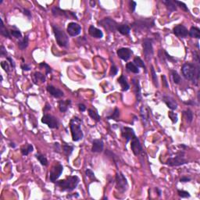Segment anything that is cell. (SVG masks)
<instances>
[{
  "instance_id": "obj_1",
  "label": "cell",
  "mask_w": 200,
  "mask_h": 200,
  "mask_svg": "<svg viewBox=\"0 0 200 200\" xmlns=\"http://www.w3.org/2000/svg\"><path fill=\"white\" fill-rule=\"evenodd\" d=\"M181 71L184 78L192 81L195 85L197 84L200 74L199 65L192 63H186L181 67Z\"/></svg>"
},
{
  "instance_id": "obj_2",
  "label": "cell",
  "mask_w": 200,
  "mask_h": 200,
  "mask_svg": "<svg viewBox=\"0 0 200 200\" xmlns=\"http://www.w3.org/2000/svg\"><path fill=\"white\" fill-rule=\"evenodd\" d=\"M79 181L80 179L77 176H69L64 180L56 181V185L62 192H71L77 188Z\"/></svg>"
},
{
  "instance_id": "obj_3",
  "label": "cell",
  "mask_w": 200,
  "mask_h": 200,
  "mask_svg": "<svg viewBox=\"0 0 200 200\" xmlns=\"http://www.w3.org/2000/svg\"><path fill=\"white\" fill-rule=\"evenodd\" d=\"M81 120L78 117H75L70 121V128L72 134V139L74 142H78L83 139L84 134L81 130Z\"/></svg>"
},
{
  "instance_id": "obj_4",
  "label": "cell",
  "mask_w": 200,
  "mask_h": 200,
  "mask_svg": "<svg viewBox=\"0 0 200 200\" xmlns=\"http://www.w3.org/2000/svg\"><path fill=\"white\" fill-rule=\"evenodd\" d=\"M155 25V20L153 18H145L138 20L132 24L131 27L135 31H148L153 28Z\"/></svg>"
},
{
  "instance_id": "obj_5",
  "label": "cell",
  "mask_w": 200,
  "mask_h": 200,
  "mask_svg": "<svg viewBox=\"0 0 200 200\" xmlns=\"http://www.w3.org/2000/svg\"><path fill=\"white\" fill-rule=\"evenodd\" d=\"M53 29L55 37H56L57 44L61 47H67L69 45V39H68L67 34H65V32L62 30L61 28H59L56 25H53Z\"/></svg>"
},
{
  "instance_id": "obj_6",
  "label": "cell",
  "mask_w": 200,
  "mask_h": 200,
  "mask_svg": "<svg viewBox=\"0 0 200 200\" xmlns=\"http://www.w3.org/2000/svg\"><path fill=\"white\" fill-rule=\"evenodd\" d=\"M99 24L109 32H115L117 31V28L119 26V24L115 20L109 17H105L103 20H101L100 21H99Z\"/></svg>"
},
{
  "instance_id": "obj_7",
  "label": "cell",
  "mask_w": 200,
  "mask_h": 200,
  "mask_svg": "<svg viewBox=\"0 0 200 200\" xmlns=\"http://www.w3.org/2000/svg\"><path fill=\"white\" fill-rule=\"evenodd\" d=\"M116 184L117 189L120 192H124L128 190V183L127 179L121 172L117 173L116 174Z\"/></svg>"
},
{
  "instance_id": "obj_8",
  "label": "cell",
  "mask_w": 200,
  "mask_h": 200,
  "mask_svg": "<svg viewBox=\"0 0 200 200\" xmlns=\"http://www.w3.org/2000/svg\"><path fill=\"white\" fill-rule=\"evenodd\" d=\"M143 46V53H144L145 57L148 61L151 60V59L153 56V41L150 39H145L142 42Z\"/></svg>"
},
{
  "instance_id": "obj_9",
  "label": "cell",
  "mask_w": 200,
  "mask_h": 200,
  "mask_svg": "<svg viewBox=\"0 0 200 200\" xmlns=\"http://www.w3.org/2000/svg\"><path fill=\"white\" fill-rule=\"evenodd\" d=\"M52 13L54 17H66L67 18H75L78 20V17L76 16V14L70 11H67V10H64L59 7L55 6L52 9Z\"/></svg>"
},
{
  "instance_id": "obj_10",
  "label": "cell",
  "mask_w": 200,
  "mask_h": 200,
  "mask_svg": "<svg viewBox=\"0 0 200 200\" xmlns=\"http://www.w3.org/2000/svg\"><path fill=\"white\" fill-rule=\"evenodd\" d=\"M64 170V167L60 164H57L50 170L49 174V179L52 182H56V181L58 179L60 175L63 173Z\"/></svg>"
},
{
  "instance_id": "obj_11",
  "label": "cell",
  "mask_w": 200,
  "mask_h": 200,
  "mask_svg": "<svg viewBox=\"0 0 200 200\" xmlns=\"http://www.w3.org/2000/svg\"><path fill=\"white\" fill-rule=\"evenodd\" d=\"M185 164H188V160H186L181 154L178 155L175 157L170 158L166 163V164L170 167H178V166H181Z\"/></svg>"
},
{
  "instance_id": "obj_12",
  "label": "cell",
  "mask_w": 200,
  "mask_h": 200,
  "mask_svg": "<svg viewBox=\"0 0 200 200\" xmlns=\"http://www.w3.org/2000/svg\"><path fill=\"white\" fill-rule=\"evenodd\" d=\"M42 122L48 125L50 128H58L59 122L56 117L49 114H45L42 118Z\"/></svg>"
},
{
  "instance_id": "obj_13",
  "label": "cell",
  "mask_w": 200,
  "mask_h": 200,
  "mask_svg": "<svg viewBox=\"0 0 200 200\" xmlns=\"http://www.w3.org/2000/svg\"><path fill=\"white\" fill-rule=\"evenodd\" d=\"M131 148L132 152H133V153L135 156H138V155H139V154L142 152V145L140 143V141H139V139L137 138L136 135H134V136L131 139Z\"/></svg>"
},
{
  "instance_id": "obj_14",
  "label": "cell",
  "mask_w": 200,
  "mask_h": 200,
  "mask_svg": "<svg viewBox=\"0 0 200 200\" xmlns=\"http://www.w3.org/2000/svg\"><path fill=\"white\" fill-rule=\"evenodd\" d=\"M67 31L70 36L75 37L81 33V27L77 23L71 22L70 23L68 26H67Z\"/></svg>"
},
{
  "instance_id": "obj_15",
  "label": "cell",
  "mask_w": 200,
  "mask_h": 200,
  "mask_svg": "<svg viewBox=\"0 0 200 200\" xmlns=\"http://www.w3.org/2000/svg\"><path fill=\"white\" fill-rule=\"evenodd\" d=\"M117 56H119L121 59L124 60V61H128L132 56L133 52L129 48H120L117 50Z\"/></svg>"
},
{
  "instance_id": "obj_16",
  "label": "cell",
  "mask_w": 200,
  "mask_h": 200,
  "mask_svg": "<svg viewBox=\"0 0 200 200\" xmlns=\"http://www.w3.org/2000/svg\"><path fill=\"white\" fill-rule=\"evenodd\" d=\"M140 115L142 117V123L145 127L148 126L150 122V114L149 109L146 106H142L140 109Z\"/></svg>"
},
{
  "instance_id": "obj_17",
  "label": "cell",
  "mask_w": 200,
  "mask_h": 200,
  "mask_svg": "<svg viewBox=\"0 0 200 200\" xmlns=\"http://www.w3.org/2000/svg\"><path fill=\"white\" fill-rule=\"evenodd\" d=\"M174 34L179 38H186L189 35V31L184 25L179 24L175 26L173 29Z\"/></svg>"
},
{
  "instance_id": "obj_18",
  "label": "cell",
  "mask_w": 200,
  "mask_h": 200,
  "mask_svg": "<svg viewBox=\"0 0 200 200\" xmlns=\"http://www.w3.org/2000/svg\"><path fill=\"white\" fill-rule=\"evenodd\" d=\"M163 100H164V102L167 105L168 108L172 109V110L177 109V108H178V103L175 101L174 99H173L172 97L168 96V95H165V96H164Z\"/></svg>"
},
{
  "instance_id": "obj_19",
  "label": "cell",
  "mask_w": 200,
  "mask_h": 200,
  "mask_svg": "<svg viewBox=\"0 0 200 200\" xmlns=\"http://www.w3.org/2000/svg\"><path fill=\"white\" fill-rule=\"evenodd\" d=\"M121 134H122V136L126 139V142H128L130 140H131V139L135 135L133 129L131 128H128V127L123 128L122 131H121Z\"/></svg>"
},
{
  "instance_id": "obj_20",
  "label": "cell",
  "mask_w": 200,
  "mask_h": 200,
  "mask_svg": "<svg viewBox=\"0 0 200 200\" xmlns=\"http://www.w3.org/2000/svg\"><path fill=\"white\" fill-rule=\"evenodd\" d=\"M47 91L49 92L51 95H53V97L55 98H61L64 95L63 91H61L60 89H56V87L53 86V85H48Z\"/></svg>"
},
{
  "instance_id": "obj_21",
  "label": "cell",
  "mask_w": 200,
  "mask_h": 200,
  "mask_svg": "<svg viewBox=\"0 0 200 200\" xmlns=\"http://www.w3.org/2000/svg\"><path fill=\"white\" fill-rule=\"evenodd\" d=\"M104 144L101 139H95L92 142V151L93 153H101L103 152Z\"/></svg>"
},
{
  "instance_id": "obj_22",
  "label": "cell",
  "mask_w": 200,
  "mask_h": 200,
  "mask_svg": "<svg viewBox=\"0 0 200 200\" xmlns=\"http://www.w3.org/2000/svg\"><path fill=\"white\" fill-rule=\"evenodd\" d=\"M89 33L91 36L93 37V38H95V39H102L103 37V31H101L100 29L95 28L94 26H92V25H91L89 27Z\"/></svg>"
},
{
  "instance_id": "obj_23",
  "label": "cell",
  "mask_w": 200,
  "mask_h": 200,
  "mask_svg": "<svg viewBox=\"0 0 200 200\" xmlns=\"http://www.w3.org/2000/svg\"><path fill=\"white\" fill-rule=\"evenodd\" d=\"M32 79H33V81L34 84H39V82L44 83L45 81V76L44 74H42V73L35 72L32 75Z\"/></svg>"
},
{
  "instance_id": "obj_24",
  "label": "cell",
  "mask_w": 200,
  "mask_h": 200,
  "mask_svg": "<svg viewBox=\"0 0 200 200\" xmlns=\"http://www.w3.org/2000/svg\"><path fill=\"white\" fill-rule=\"evenodd\" d=\"M70 104H71V100L70 99L60 100L59 102V109L60 111L64 113V112L67 111Z\"/></svg>"
},
{
  "instance_id": "obj_25",
  "label": "cell",
  "mask_w": 200,
  "mask_h": 200,
  "mask_svg": "<svg viewBox=\"0 0 200 200\" xmlns=\"http://www.w3.org/2000/svg\"><path fill=\"white\" fill-rule=\"evenodd\" d=\"M132 82L133 84L134 85V89H135V92H136V99L138 102H140L142 99V95H141V88H140V84H139V80H137L135 78L132 79Z\"/></svg>"
},
{
  "instance_id": "obj_26",
  "label": "cell",
  "mask_w": 200,
  "mask_h": 200,
  "mask_svg": "<svg viewBox=\"0 0 200 200\" xmlns=\"http://www.w3.org/2000/svg\"><path fill=\"white\" fill-rule=\"evenodd\" d=\"M118 83L120 84V86L122 88V90L124 92L128 91V89H130V85L128 84V81L126 80V78L124 75H121L119 78H118Z\"/></svg>"
},
{
  "instance_id": "obj_27",
  "label": "cell",
  "mask_w": 200,
  "mask_h": 200,
  "mask_svg": "<svg viewBox=\"0 0 200 200\" xmlns=\"http://www.w3.org/2000/svg\"><path fill=\"white\" fill-rule=\"evenodd\" d=\"M117 31L123 35H128L131 32V28L127 24H119Z\"/></svg>"
},
{
  "instance_id": "obj_28",
  "label": "cell",
  "mask_w": 200,
  "mask_h": 200,
  "mask_svg": "<svg viewBox=\"0 0 200 200\" xmlns=\"http://www.w3.org/2000/svg\"><path fill=\"white\" fill-rule=\"evenodd\" d=\"M162 3L165 4V6H167V9H169V11L174 12L177 10V7H176V5L174 1H171V0H164L162 1Z\"/></svg>"
},
{
  "instance_id": "obj_29",
  "label": "cell",
  "mask_w": 200,
  "mask_h": 200,
  "mask_svg": "<svg viewBox=\"0 0 200 200\" xmlns=\"http://www.w3.org/2000/svg\"><path fill=\"white\" fill-rule=\"evenodd\" d=\"M189 34L192 38L194 39H200V30L199 28H195V27H192L191 29L189 31Z\"/></svg>"
},
{
  "instance_id": "obj_30",
  "label": "cell",
  "mask_w": 200,
  "mask_h": 200,
  "mask_svg": "<svg viewBox=\"0 0 200 200\" xmlns=\"http://www.w3.org/2000/svg\"><path fill=\"white\" fill-rule=\"evenodd\" d=\"M0 21H1V25H0V34H1L2 35H3L4 37L9 39L10 36H11V34H9V31H8V30L5 28V26H4V23H3V20L1 19L0 20Z\"/></svg>"
},
{
  "instance_id": "obj_31",
  "label": "cell",
  "mask_w": 200,
  "mask_h": 200,
  "mask_svg": "<svg viewBox=\"0 0 200 200\" xmlns=\"http://www.w3.org/2000/svg\"><path fill=\"white\" fill-rule=\"evenodd\" d=\"M126 67H127L128 71H130V72H132L134 74H139V67H137L134 63H131H131H128L127 65H126Z\"/></svg>"
},
{
  "instance_id": "obj_32",
  "label": "cell",
  "mask_w": 200,
  "mask_h": 200,
  "mask_svg": "<svg viewBox=\"0 0 200 200\" xmlns=\"http://www.w3.org/2000/svg\"><path fill=\"white\" fill-rule=\"evenodd\" d=\"M34 150L33 146L30 144H28L26 146H24V147L21 148L20 149V152L22 153L24 156H28V154L30 153H32Z\"/></svg>"
},
{
  "instance_id": "obj_33",
  "label": "cell",
  "mask_w": 200,
  "mask_h": 200,
  "mask_svg": "<svg viewBox=\"0 0 200 200\" xmlns=\"http://www.w3.org/2000/svg\"><path fill=\"white\" fill-rule=\"evenodd\" d=\"M62 149H63L64 154L67 156H69L70 155L73 153V151H74V147H73V146H70V145H69L67 144L63 145Z\"/></svg>"
},
{
  "instance_id": "obj_34",
  "label": "cell",
  "mask_w": 200,
  "mask_h": 200,
  "mask_svg": "<svg viewBox=\"0 0 200 200\" xmlns=\"http://www.w3.org/2000/svg\"><path fill=\"white\" fill-rule=\"evenodd\" d=\"M28 46V37L25 36L22 40L18 42V47L21 50L25 49Z\"/></svg>"
},
{
  "instance_id": "obj_35",
  "label": "cell",
  "mask_w": 200,
  "mask_h": 200,
  "mask_svg": "<svg viewBox=\"0 0 200 200\" xmlns=\"http://www.w3.org/2000/svg\"><path fill=\"white\" fill-rule=\"evenodd\" d=\"M89 116L92 117L94 120H95V121H99L100 120V116L99 115V114H98L96 110L92 109H89Z\"/></svg>"
},
{
  "instance_id": "obj_36",
  "label": "cell",
  "mask_w": 200,
  "mask_h": 200,
  "mask_svg": "<svg viewBox=\"0 0 200 200\" xmlns=\"http://www.w3.org/2000/svg\"><path fill=\"white\" fill-rule=\"evenodd\" d=\"M134 64L136 65L138 67H142V68H144L145 70H146V67L145 65L144 62L142 61V59L139 56H136L135 58L134 59Z\"/></svg>"
},
{
  "instance_id": "obj_37",
  "label": "cell",
  "mask_w": 200,
  "mask_h": 200,
  "mask_svg": "<svg viewBox=\"0 0 200 200\" xmlns=\"http://www.w3.org/2000/svg\"><path fill=\"white\" fill-rule=\"evenodd\" d=\"M36 158L39 160V162L41 163L42 165L43 166H47L48 165V160L47 158L44 156V155H42V154H36Z\"/></svg>"
},
{
  "instance_id": "obj_38",
  "label": "cell",
  "mask_w": 200,
  "mask_h": 200,
  "mask_svg": "<svg viewBox=\"0 0 200 200\" xmlns=\"http://www.w3.org/2000/svg\"><path fill=\"white\" fill-rule=\"evenodd\" d=\"M184 114L185 116L186 120L189 123H191L193 120V114H192V111L190 109H186L185 111H184Z\"/></svg>"
},
{
  "instance_id": "obj_39",
  "label": "cell",
  "mask_w": 200,
  "mask_h": 200,
  "mask_svg": "<svg viewBox=\"0 0 200 200\" xmlns=\"http://www.w3.org/2000/svg\"><path fill=\"white\" fill-rule=\"evenodd\" d=\"M151 72H152V78H153V84L156 87H158V79H157V76H156V74L155 72L153 66H151Z\"/></svg>"
},
{
  "instance_id": "obj_40",
  "label": "cell",
  "mask_w": 200,
  "mask_h": 200,
  "mask_svg": "<svg viewBox=\"0 0 200 200\" xmlns=\"http://www.w3.org/2000/svg\"><path fill=\"white\" fill-rule=\"evenodd\" d=\"M172 77H173V80H174V82L175 84H180V82H181V77H180V75L178 74L177 71L172 70Z\"/></svg>"
},
{
  "instance_id": "obj_41",
  "label": "cell",
  "mask_w": 200,
  "mask_h": 200,
  "mask_svg": "<svg viewBox=\"0 0 200 200\" xmlns=\"http://www.w3.org/2000/svg\"><path fill=\"white\" fill-rule=\"evenodd\" d=\"M119 117H120L119 109L116 108L115 109V110H114V114H112L111 116H109V117H107V118H108L109 120H117L118 118H119Z\"/></svg>"
},
{
  "instance_id": "obj_42",
  "label": "cell",
  "mask_w": 200,
  "mask_h": 200,
  "mask_svg": "<svg viewBox=\"0 0 200 200\" xmlns=\"http://www.w3.org/2000/svg\"><path fill=\"white\" fill-rule=\"evenodd\" d=\"M168 116H169L170 119L171 120L173 124H176V123L178 122V114H175L173 111H169Z\"/></svg>"
},
{
  "instance_id": "obj_43",
  "label": "cell",
  "mask_w": 200,
  "mask_h": 200,
  "mask_svg": "<svg viewBox=\"0 0 200 200\" xmlns=\"http://www.w3.org/2000/svg\"><path fill=\"white\" fill-rule=\"evenodd\" d=\"M39 67H44L45 70V74H50V73L52 72L51 67H50L46 63H41V64H39Z\"/></svg>"
},
{
  "instance_id": "obj_44",
  "label": "cell",
  "mask_w": 200,
  "mask_h": 200,
  "mask_svg": "<svg viewBox=\"0 0 200 200\" xmlns=\"http://www.w3.org/2000/svg\"><path fill=\"white\" fill-rule=\"evenodd\" d=\"M85 174H86L87 177H89L91 180H95L96 181V178H95L94 172L91 169H87L85 170Z\"/></svg>"
},
{
  "instance_id": "obj_45",
  "label": "cell",
  "mask_w": 200,
  "mask_h": 200,
  "mask_svg": "<svg viewBox=\"0 0 200 200\" xmlns=\"http://www.w3.org/2000/svg\"><path fill=\"white\" fill-rule=\"evenodd\" d=\"M174 2L175 4H177L180 8H181L183 10H184V11H189V9H188V7H187L186 4L185 3H182V2H180V1H174Z\"/></svg>"
},
{
  "instance_id": "obj_46",
  "label": "cell",
  "mask_w": 200,
  "mask_h": 200,
  "mask_svg": "<svg viewBox=\"0 0 200 200\" xmlns=\"http://www.w3.org/2000/svg\"><path fill=\"white\" fill-rule=\"evenodd\" d=\"M178 195L181 198H189L190 197V194L189 192L183 191V190H178Z\"/></svg>"
},
{
  "instance_id": "obj_47",
  "label": "cell",
  "mask_w": 200,
  "mask_h": 200,
  "mask_svg": "<svg viewBox=\"0 0 200 200\" xmlns=\"http://www.w3.org/2000/svg\"><path fill=\"white\" fill-rule=\"evenodd\" d=\"M10 34H11L12 36L15 37L16 39H21V37H22V34H21V32L20 31H14V30H13V31H11V32H10Z\"/></svg>"
},
{
  "instance_id": "obj_48",
  "label": "cell",
  "mask_w": 200,
  "mask_h": 200,
  "mask_svg": "<svg viewBox=\"0 0 200 200\" xmlns=\"http://www.w3.org/2000/svg\"><path fill=\"white\" fill-rule=\"evenodd\" d=\"M1 67L5 71L9 72V65L8 62L7 61H3L1 63Z\"/></svg>"
},
{
  "instance_id": "obj_49",
  "label": "cell",
  "mask_w": 200,
  "mask_h": 200,
  "mask_svg": "<svg viewBox=\"0 0 200 200\" xmlns=\"http://www.w3.org/2000/svg\"><path fill=\"white\" fill-rule=\"evenodd\" d=\"M117 72H118L117 67L115 66V64H113L111 67V70H110V76L111 77H114L115 75L117 74Z\"/></svg>"
},
{
  "instance_id": "obj_50",
  "label": "cell",
  "mask_w": 200,
  "mask_h": 200,
  "mask_svg": "<svg viewBox=\"0 0 200 200\" xmlns=\"http://www.w3.org/2000/svg\"><path fill=\"white\" fill-rule=\"evenodd\" d=\"M193 57H194V60L196 62V64H199V54L197 53V52H194L193 53Z\"/></svg>"
},
{
  "instance_id": "obj_51",
  "label": "cell",
  "mask_w": 200,
  "mask_h": 200,
  "mask_svg": "<svg viewBox=\"0 0 200 200\" xmlns=\"http://www.w3.org/2000/svg\"><path fill=\"white\" fill-rule=\"evenodd\" d=\"M21 69H22L23 70H25V71H28V70H30L31 68L29 65H28V64H21Z\"/></svg>"
},
{
  "instance_id": "obj_52",
  "label": "cell",
  "mask_w": 200,
  "mask_h": 200,
  "mask_svg": "<svg viewBox=\"0 0 200 200\" xmlns=\"http://www.w3.org/2000/svg\"><path fill=\"white\" fill-rule=\"evenodd\" d=\"M0 56H6V49H5V47L3 46V45L0 47Z\"/></svg>"
},
{
  "instance_id": "obj_53",
  "label": "cell",
  "mask_w": 200,
  "mask_h": 200,
  "mask_svg": "<svg viewBox=\"0 0 200 200\" xmlns=\"http://www.w3.org/2000/svg\"><path fill=\"white\" fill-rule=\"evenodd\" d=\"M54 150L55 152H57V153H60V150H61V147L59 143H54Z\"/></svg>"
},
{
  "instance_id": "obj_54",
  "label": "cell",
  "mask_w": 200,
  "mask_h": 200,
  "mask_svg": "<svg viewBox=\"0 0 200 200\" xmlns=\"http://www.w3.org/2000/svg\"><path fill=\"white\" fill-rule=\"evenodd\" d=\"M164 54H165V56H166L165 57H166V58H167V59L169 60V61H171V62L174 61V59L171 56H170L169 54H168V53H167L166 51H164Z\"/></svg>"
},
{
  "instance_id": "obj_55",
  "label": "cell",
  "mask_w": 200,
  "mask_h": 200,
  "mask_svg": "<svg viewBox=\"0 0 200 200\" xmlns=\"http://www.w3.org/2000/svg\"><path fill=\"white\" fill-rule=\"evenodd\" d=\"M130 4H131V11L134 12L135 10V8H136V3L134 1H131Z\"/></svg>"
},
{
  "instance_id": "obj_56",
  "label": "cell",
  "mask_w": 200,
  "mask_h": 200,
  "mask_svg": "<svg viewBox=\"0 0 200 200\" xmlns=\"http://www.w3.org/2000/svg\"><path fill=\"white\" fill-rule=\"evenodd\" d=\"M162 80H163V82H164V85L166 88H168L169 87V85H168V83H167V78H166V76L165 75H163L162 76Z\"/></svg>"
},
{
  "instance_id": "obj_57",
  "label": "cell",
  "mask_w": 200,
  "mask_h": 200,
  "mask_svg": "<svg viewBox=\"0 0 200 200\" xmlns=\"http://www.w3.org/2000/svg\"><path fill=\"white\" fill-rule=\"evenodd\" d=\"M24 14L26 15L27 17H28V18H31V12L29 11L28 9H24Z\"/></svg>"
},
{
  "instance_id": "obj_58",
  "label": "cell",
  "mask_w": 200,
  "mask_h": 200,
  "mask_svg": "<svg viewBox=\"0 0 200 200\" xmlns=\"http://www.w3.org/2000/svg\"><path fill=\"white\" fill-rule=\"evenodd\" d=\"M191 181V178H187V177H182V178L180 179V181L181 182H189V181Z\"/></svg>"
},
{
  "instance_id": "obj_59",
  "label": "cell",
  "mask_w": 200,
  "mask_h": 200,
  "mask_svg": "<svg viewBox=\"0 0 200 200\" xmlns=\"http://www.w3.org/2000/svg\"><path fill=\"white\" fill-rule=\"evenodd\" d=\"M78 106H79V109H80V111L84 112L85 110H86V106H84V104H79Z\"/></svg>"
},
{
  "instance_id": "obj_60",
  "label": "cell",
  "mask_w": 200,
  "mask_h": 200,
  "mask_svg": "<svg viewBox=\"0 0 200 200\" xmlns=\"http://www.w3.org/2000/svg\"><path fill=\"white\" fill-rule=\"evenodd\" d=\"M7 60H8L9 63H10V65H11V67H13V68H14L15 67V63H14V61L12 59V58H10V57H7Z\"/></svg>"
},
{
  "instance_id": "obj_61",
  "label": "cell",
  "mask_w": 200,
  "mask_h": 200,
  "mask_svg": "<svg viewBox=\"0 0 200 200\" xmlns=\"http://www.w3.org/2000/svg\"><path fill=\"white\" fill-rule=\"evenodd\" d=\"M49 109H51V106L49 105L48 103H46V105H45L44 108V111H47V110H49Z\"/></svg>"
},
{
  "instance_id": "obj_62",
  "label": "cell",
  "mask_w": 200,
  "mask_h": 200,
  "mask_svg": "<svg viewBox=\"0 0 200 200\" xmlns=\"http://www.w3.org/2000/svg\"><path fill=\"white\" fill-rule=\"evenodd\" d=\"M156 192H158V195H159V196H161V194H162L161 190H160V189H158V188H156Z\"/></svg>"
},
{
  "instance_id": "obj_63",
  "label": "cell",
  "mask_w": 200,
  "mask_h": 200,
  "mask_svg": "<svg viewBox=\"0 0 200 200\" xmlns=\"http://www.w3.org/2000/svg\"><path fill=\"white\" fill-rule=\"evenodd\" d=\"M10 146L13 148H15V145H14V143H10Z\"/></svg>"
}]
</instances>
